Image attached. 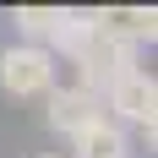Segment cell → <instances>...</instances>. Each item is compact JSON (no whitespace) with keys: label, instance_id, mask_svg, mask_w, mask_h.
Segmentation results:
<instances>
[{"label":"cell","instance_id":"6da1fadb","mask_svg":"<svg viewBox=\"0 0 158 158\" xmlns=\"http://www.w3.org/2000/svg\"><path fill=\"white\" fill-rule=\"evenodd\" d=\"M71 60H77V87H87V93L104 98V87H114L126 71H136V49L93 27V38H87V44H82Z\"/></svg>","mask_w":158,"mask_h":158},{"label":"cell","instance_id":"7a4b0ae2","mask_svg":"<svg viewBox=\"0 0 158 158\" xmlns=\"http://www.w3.org/2000/svg\"><path fill=\"white\" fill-rule=\"evenodd\" d=\"M0 87L16 98H33V93H49L55 87V55L38 44H11L0 55Z\"/></svg>","mask_w":158,"mask_h":158},{"label":"cell","instance_id":"3957f363","mask_svg":"<svg viewBox=\"0 0 158 158\" xmlns=\"http://www.w3.org/2000/svg\"><path fill=\"white\" fill-rule=\"evenodd\" d=\"M104 98H109V109H114V126L131 120V126H142L147 142H153V109H158V82H153V71H142V65L126 71L114 87H104Z\"/></svg>","mask_w":158,"mask_h":158},{"label":"cell","instance_id":"277c9868","mask_svg":"<svg viewBox=\"0 0 158 158\" xmlns=\"http://www.w3.org/2000/svg\"><path fill=\"white\" fill-rule=\"evenodd\" d=\"M93 120H104V98L87 93V87H49V126L60 131V136H77V131H87Z\"/></svg>","mask_w":158,"mask_h":158},{"label":"cell","instance_id":"5b68a950","mask_svg":"<svg viewBox=\"0 0 158 158\" xmlns=\"http://www.w3.org/2000/svg\"><path fill=\"white\" fill-rule=\"evenodd\" d=\"M71 158H131V142H126V126H114L109 114L93 120L87 131L71 136Z\"/></svg>","mask_w":158,"mask_h":158},{"label":"cell","instance_id":"8992f818","mask_svg":"<svg viewBox=\"0 0 158 158\" xmlns=\"http://www.w3.org/2000/svg\"><path fill=\"white\" fill-rule=\"evenodd\" d=\"M93 22H98V33H109V38H120V44H147V38H153V22L158 16L147 11V6H120V11H93Z\"/></svg>","mask_w":158,"mask_h":158},{"label":"cell","instance_id":"52a82bcc","mask_svg":"<svg viewBox=\"0 0 158 158\" xmlns=\"http://www.w3.org/2000/svg\"><path fill=\"white\" fill-rule=\"evenodd\" d=\"M55 27H60V6H16V33H22L27 44L49 49Z\"/></svg>","mask_w":158,"mask_h":158},{"label":"cell","instance_id":"ba28073f","mask_svg":"<svg viewBox=\"0 0 158 158\" xmlns=\"http://www.w3.org/2000/svg\"><path fill=\"white\" fill-rule=\"evenodd\" d=\"M93 11H60V27H55V38H49V55H77L87 38H93Z\"/></svg>","mask_w":158,"mask_h":158},{"label":"cell","instance_id":"9c48e42d","mask_svg":"<svg viewBox=\"0 0 158 158\" xmlns=\"http://www.w3.org/2000/svg\"><path fill=\"white\" fill-rule=\"evenodd\" d=\"M44 158H65V153H44Z\"/></svg>","mask_w":158,"mask_h":158}]
</instances>
